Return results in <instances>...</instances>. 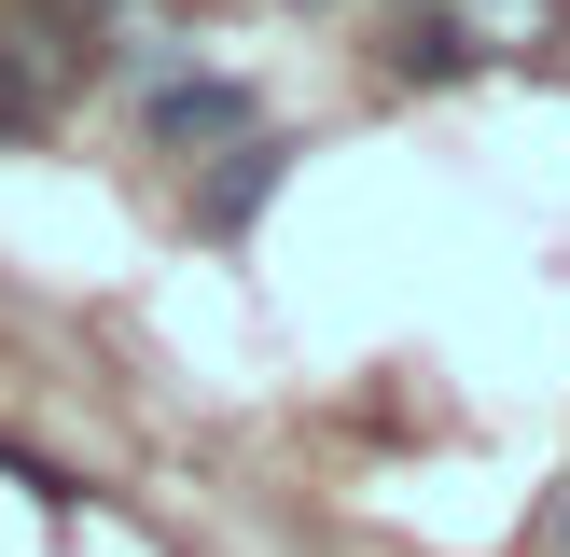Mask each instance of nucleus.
<instances>
[{"label": "nucleus", "instance_id": "nucleus-1", "mask_svg": "<svg viewBox=\"0 0 570 557\" xmlns=\"http://www.w3.org/2000/svg\"><path fill=\"white\" fill-rule=\"evenodd\" d=\"M154 139H250V84H154Z\"/></svg>", "mask_w": 570, "mask_h": 557}, {"label": "nucleus", "instance_id": "nucleus-2", "mask_svg": "<svg viewBox=\"0 0 570 557\" xmlns=\"http://www.w3.org/2000/svg\"><path fill=\"white\" fill-rule=\"evenodd\" d=\"M265 195H278V139H265V126H250V139H237V167H223V182H209V195H195V223H209V237H237V223H250V209H265Z\"/></svg>", "mask_w": 570, "mask_h": 557}, {"label": "nucleus", "instance_id": "nucleus-3", "mask_svg": "<svg viewBox=\"0 0 570 557\" xmlns=\"http://www.w3.org/2000/svg\"><path fill=\"white\" fill-rule=\"evenodd\" d=\"M557 544H570V501H557Z\"/></svg>", "mask_w": 570, "mask_h": 557}]
</instances>
